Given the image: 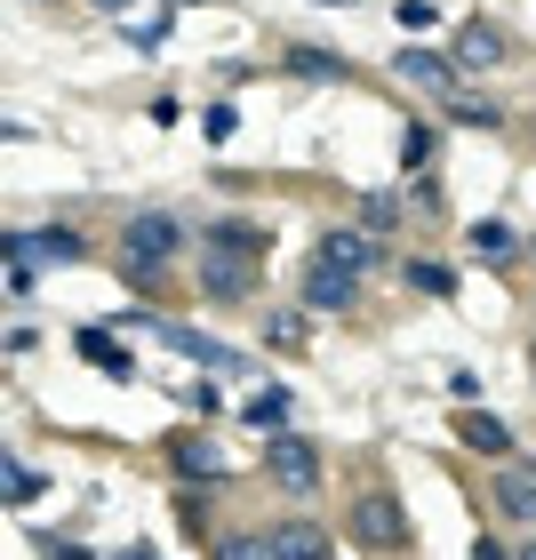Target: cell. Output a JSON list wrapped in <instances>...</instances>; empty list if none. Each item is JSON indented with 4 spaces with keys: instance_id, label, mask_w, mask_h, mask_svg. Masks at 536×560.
I'll return each instance as SVG.
<instances>
[{
    "instance_id": "cell-1",
    "label": "cell",
    "mask_w": 536,
    "mask_h": 560,
    "mask_svg": "<svg viewBox=\"0 0 536 560\" xmlns=\"http://www.w3.org/2000/svg\"><path fill=\"white\" fill-rule=\"evenodd\" d=\"M185 257V217H129L120 224V272L137 280V289H161V265Z\"/></svg>"
},
{
    "instance_id": "cell-2",
    "label": "cell",
    "mask_w": 536,
    "mask_h": 560,
    "mask_svg": "<svg viewBox=\"0 0 536 560\" xmlns=\"http://www.w3.org/2000/svg\"><path fill=\"white\" fill-rule=\"evenodd\" d=\"M352 537H361L369 552H385V560H400L408 545H417V537H408V513H400V497H393V489H376V497L352 504Z\"/></svg>"
},
{
    "instance_id": "cell-3",
    "label": "cell",
    "mask_w": 536,
    "mask_h": 560,
    "mask_svg": "<svg viewBox=\"0 0 536 560\" xmlns=\"http://www.w3.org/2000/svg\"><path fill=\"white\" fill-rule=\"evenodd\" d=\"M265 472H272V489L304 497V489H321V448H313V441H296V432H272Z\"/></svg>"
},
{
    "instance_id": "cell-4",
    "label": "cell",
    "mask_w": 536,
    "mask_h": 560,
    "mask_svg": "<svg viewBox=\"0 0 536 560\" xmlns=\"http://www.w3.org/2000/svg\"><path fill=\"white\" fill-rule=\"evenodd\" d=\"M393 72H400V81H417L424 96H441V105H448L456 89H465V81H456L465 65H456V57H432V48H400V57H393Z\"/></svg>"
},
{
    "instance_id": "cell-5",
    "label": "cell",
    "mask_w": 536,
    "mask_h": 560,
    "mask_svg": "<svg viewBox=\"0 0 536 560\" xmlns=\"http://www.w3.org/2000/svg\"><path fill=\"white\" fill-rule=\"evenodd\" d=\"M313 265L361 280V272L376 265V233H352V224H337V233H321V241H313Z\"/></svg>"
},
{
    "instance_id": "cell-6",
    "label": "cell",
    "mask_w": 536,
    "mask_h": 560,
    "mask_svg": "<svg viewBox=\"0 0 536 560\" xmlns=\"http://www.w3.org/2000/svg\"><path fill=\"white\" fill-rule=\"evenodd\" d=\"M248 272H257V257H241V248H209V257H200V296L233 304L248 289Z\"/></svg>"
},
{
    "instance_id": "cell-7",
    "label": "cell",
    "mask_w": 536,
    "mask_h": 560,
    "mask_svg": "<svg viewBox=\"0 0 536 560\" xmlns=\"http://www.w3.org/2000/svg\"><path fill=\"white\" fill-rule=\"evenodd\" d=\"M456 65H465V72H489V65H504V33H497L489 16L456 24Z\"/></svg>"
},
{
    "instance_id": "cell-8",
    "label": "cell",
    "mask_w": 536,
    "mask_h": 560,
    "mask_svg": "<svg viewBox=\"0 0 536 560\" xmlns=\"http://www.w3.org/2000/svg\"><path fill=\"white\" fill-rule=\"evenodd\" d=\"M265 545H272V560H328V552H337L328 528H313V521H280Z\"/></svg>"
},
{
    "instance_id": "cell-9",
    "label": "cell",
    "mask_w": 536,
    "mask_h": 560,
    "mask_svg": "<svg viewBox=\"0 0 536 560\" xmlns=\"http://www.w3.org/2000/svg\"><path fill=\"white\" fill-rule=\"evenodd\" d=\"M497 513L536 528V472H497Z\"/></svg>"
},
{
    "instance_id": "cell-10",
    "label": "cell",
    "mask_w": 536,
    "mask_h": 560,
    "mask_svg": "<svg viewBox=\"0 0 536 560\" xmlns=\"http://www.w3.org/2000/svg\"><path fill=\"white\" fill-rule=\"evenodd\" d=\"M456 441H465V448H480V456H513V432H504L497 417H480V409H465V417H456Z\"/></svg>"
},
{
    "instance_id": "cell-11",
    "label": "cell",
    "mask_w": 536,
    "mask_h": 560,
    "mask_svg": "<svg viewBox=\"0 0 536 560\" xmlns=\"http://www.w3.org/2000/svg\"><path fill=\"white\" fill-rule=\"evenodd\" d=\"M24 257H48V265H72L81 257V233H65V224H48V233H9Z\"/></svg>"
},
{
    "instance_id": "cell-12",
    "label": "cell",
    "mask_w": 536,
    "mask_h": 560,
    "mask_svg": "<svg viewBox=\"0 0 536 560\" xmlns=\"http://www.w3.org/2000/svg\"><path fill=\"white\" fill-rule=\"evenodd\" d=\"M304 304H321V313H345V304H352V272L313 265V272H304Z\"/></svg>"
},
{
    "instance_id": "cell-13",
    "label": "cell",
    "mask_w": 536,
    "mask_h": 560,
    "mask_svg": "<svg viewBox=\"0 0 536 560\" xmlns=\"http://www.w3.org/2000/svg\"><path fill=\"white\" fill-rule=\"evenodd\" d=\"M289 72L296 81H352V65L328 57V48H289Z\"/></svg>"
},
{
    "instance_id": "cell-14",
    "label": "cell",
    "mask_w": 536,
    "mask_h": 560,
    "mask_svg": "<svg viewBox=\"0 0 536 560\" xmlns=\"http://www.w3.org/2000/svg\"><path fill=\"white\" fill-rule=\"evenodd\" d=\"M81 352H89V369H105V376H137V361L105 337V328H81Z\"/></svg>"
},
{
    "instance_id": "cell-15",
    "label": "cell",
    "mask_w": 536,
    "mask_h": 560,
    "mask_svg": "<svg viewBox=\"0 0 536 560\" xmlns=\"http://www.w3.org/2000/svg\"><path fill=\"white\" fill-rule=\"evenodd\" d=\"M241 417H248V424H265V432H280V424H289V393H280V385H257Z\"/></svg>"
},
{
    "instance_id": "cell-16",
    "label": "cell",
    "mask_w": 536,
    "mask_h": 560,
    "mask_svg": "<svg viewBox=\"0 0 536 560\" xmlns=\"http://www.w3.org/2000/svg\"><path fill=\"white\" fill-rule=\"evenodd\" d=\"M473 248H480L489 265H513V257H521V233H513V224H473Z\"/></svg>"
},
{
    "instance_id": "cell-17",
    "label": "cell",
    "mask_w": 536,
    "mask_h": 560,
    "mask_svg": "<svg viewBox=\"0 0 536 560\" xmlns=\"http://www.w3.org/2000/svg\"><path fill=\"white\" fill-rule=\"evenodd\" d=\"M448 120H465V129H497L504 105H489V96H473V89H456V96H448Z\"/></svg>"
},
{
    "instance_id": "cell-18",
    "label": "cell",
    "mask_w": 536,
    "mask_h": 560,
    "mask_svg": "<svg viewBox=\"0 0 536 560\" xmlns=\"http://www.w3.org/2000/svg\"><path fill=\"white\" fill-rule=\"evenodd\" d=\"M209 248H241V257H257L265 233H257V224H241V217H224V224H209Z\"/></svg>"
},
{
    "instance_id": "cell-19",
    "label": "cell",
    "mask_w": 536,
    "mask_h": 560,
    "mask_svg": "<svg viewBox=\"0 0 536 560\" xmlns=\"http://www.w3.org/2000/svg\"><path fill=\"white\" fill-rule=\"evenodd\" d=\"M176 472L185 480H217V448L209 441H176Z\"/></svg>"
},
{
    "instance_id": "cell-20",
    "label": "cell",
    "mask_w": 536,
    "mask_h": 560,
    "mask_svg": "<svg viewBox=\"0 0 536 560\" xmlns=\"http://www.w3.org/2000/svg\"><path fill=\"white\" fill-rule=\"evenodd\" d=\"M0 497H9V504H33V497H40V472L9 456V472H0Z\"/></svg>"
},
{
    "instance_id": "cell-21",
    "label": "cell",
    "mask_w": 536,
    "mask_h": 560,
    "mask_svg": "<svg viewBox=\"0 0 536 560\" xmlns=\"http://www.w3.org/2000/svg\"><path fill=\"white\" fill-rule=\"evenodd\" d=\"M408 289H424V296H456V272H448V265H408Z\"/></svg>"
},
{
    "instance_id": "cell-22",
    "label": "cell",
    "mask_w": 536,
    "mask_h": 560,
    "mask_svg": "<svg viewBox=\"0 0 536 560\" xmlns=\"http://www.w3.org/2000/svg\"><path fill=\"white\" fill-rule=\"evenodd\" d=\"M265 345H272V352H304V313H280V320L265 328Z\"/></svg>"
},
{
    "instance_id": "cell-23",
    "label": "cell",
    "mask_w": 536,
    "mask_h": 560,
    "mask_svg": "<svg viewBox=\"0 0 536 560\" xmlns=\"http://www.w3.org/2000/svg\"><path fill=\"white\" fill-rule=\"evenodd\" d=\"M393 224H400V200H385V192H376L369 209H361V233H393Z\"/></svg>"
},
{
    "instance_id": "cell-24",
    "label": "cell",
    "mask_w": 536,
    "mask_h": 560,
    "mask_svg": "<svg viewBox=\"0 0 536 560\" xmlns=\"http://www.w3.org/2000/svg\"><path fill=\"white\" fill-rule=\"evenodd\" d=\"M40 560H89L81 545H40Z\"/></svg>"
},
{
    "instance_id": "cell-25",
    "label": "cell",
    "mask_w": 536,
    "mask_h": 560,
    "mask_svg": "<svg viewBox=\"0 0 536 560\" xmlns=\"http://www.w3.org/2000/svg\"><path fill=\"white\" fill-rule=\"evenodd\" d=\"M96 9H105V16H120V9H137V0H96Z\"/></svg>"
},
{
    "instance_id": "cell-26",
    "label": "cell",
    "mask_w": 536,
    "mask_h": 560,
    "mask_svg": "<svg viewBox=\"0 0 536 560\" xmlns=\"http://www.w3.org/2000/svg\"><path fill=\"white\" fill-rule=\"evenodd\" d=\"M473 560H504V552H497V545H480V552H473Z\"/></svg>"
},
{
    "instance_id": "cell-27",
    "label": "cell",
    "mask_w": 536,
    "mask_h": 560,
    "mask_svg": "<svg viewBox=\"0 0 536 560\" xmlns=\"http://www.w3.org/2000/svg\"><path fill=\"white\" fill-rule=\"evenodd\" d=\"M321 9H352V0H321Z\"/></svg>"
},
{
    "instance_id": "cell-28",
    "label": "cell",
    "mask_w": 536,
    "mask_h": 560,
    "mask_svg": "<svg viewBox=\"0 0 536 560\" xmlns=\"http://www.w3.org/2000/svg\"><path fill=\"white\" fill-rule=\"evenodd\" d=\"M120 560H152V552H120Z\"/></svg>"
},
{
    "instance_id": "cell-29",
    "label": "cell",
    "mask_w": 536,
    "mask_h": 560,
    "mask_svg": "<svg viewBox=\"0 0 536 560\" xmlns=\"http://www.w3.org/2000/svg\"><path fill=\"white\" fill-rule=\"evenodd\" d=\"M521 560H536V545H528V552H521Z\"/></svg>"
}]
</instances>
